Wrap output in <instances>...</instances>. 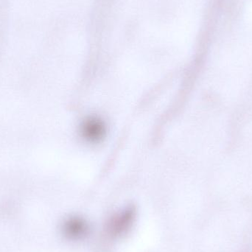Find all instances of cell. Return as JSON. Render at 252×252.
Instances as JSON below:
<instances>
[{
  "label": "cell",
  "instance_id": "6da1fadb",
  "mask_svg": "<svg viewBox=\"0 0 252 252\" xmlns=\"http://www.w3.org/2000/svg\"><path fill=\"white\" fill-rule=\"evenodd\" d=\"M104 122L97 117H90L83 122L81 127V136L87 142L97 143L106 136Z\"/></svg>",
  "mask_w": 252,
  "mask_h": 252
}]
</instances>
